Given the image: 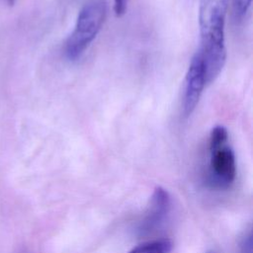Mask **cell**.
I'll return each mask as SVG.
<instances>
[{
    "instance_id": "cell-1",
    "label": "cell",
    "mask_w": 253,
    "mask_h": 253,
    "mask_svg": "<svg viewBox=\"0 0 253 253\" xmlns=\"http://www.w3.org/2000/svg\"><path fill=\"white\" fill-rule=\"evenodd\" d=\"M229 0H201L199 27L201 35L200 52L203 57L207 83L213 82L226 61L225 17Z\"/></svg>"
},
{
    "instance_id": "cell-2",
    "label": "cell",
    "mask_w": 253,
    "mask_h": 253,
    "mask_svg": "<svg viewBox=\"0 0 253 253\" xmlns=\"http://www.w3.org/2000/svg\"><path fill=\"white\" fill-rule=\"evenodd\" d=\"M228 131L223 126H214L209 138V164L206 183L213 190L229 189L236 178V159L228 144Z\"/></svg>"
},
{
    "instance_id": "cell-3",
    "label": "cell",
    "mask_w": 253,
    "mask_h": 253,
    "mask_svg": "<svg viewBox=\"0 0 253 253\" xmlns=\"http://www.w3.org/2000/svg\"><path fill=\"white\" fill-rule=\"evenodd\" d=\"M107 17L105 0H90L80 10L73 32L64 42V56L69 61L79 59L101 31Z\"/></svg>"
},
{
    "instance_id": "cell-4",
    "label": "cell",
    "mask_w": 253,
    "mask_h": 253,
    "mask_svg": "<svg viewBox=\"0 0 253 253\" xmlns=\"http://www.w3.org/2000/svg\"><path fill=\"white\" fill-rule=\"evenodd\" d=\"M207 84L203 57L200 50H198L191 58L184 81L182 113L186 119L196 110Z\"/></svg>"
},
{
    "instance_id": "cell-5",
    "label": "cell",
    "mask_w": 253,
    "mask_h": 253,
    "mask_svg": "<svg viewBox=\"0 0 253 253\" xmlns=\"http://www.w3.org/2000/svg\"><path fill=\"white\" fill-rule=\"evenodd\" d=\"M171 207V198L167 190L157 186L151 195L149 205L144 215L137 224L139 234H147L163 223L169 213Z\"/></svg>"
},
{
    "instance_id": "cell-6",
    "label": "cell",
    "mask_w": 253,
    "mask_h": 253,
    "mask_svg": "<svg viewBox=\"0 0 253 253\" xmlns=\"http://www.w3.org/2000/svg\"><path fill=\"white\" fill-rule=\"evenodd\" d=\"M173 244L170 239L159 238L140 243L128 253H170Z\"/></svg>"
},
{
    "instance_id": "cell-7",
    "label": "cell",
    "mask_w": 253,
    "mask_h": 253,
    "mask_svg": "<svg viewBox=\"0 0 253 253\" xmlns=\"http://www.w3.org/2000/svg\"><path fill=\"white\" fill-rule=\"evenodd\" d=\"M251 3L252 0H231L232 16L236 23H240L246 18L250 10Z\"/></svg>"
},
{
    "instance_id": "cell-8",
    "label": "cell",
    "mask_w": 253,
    "mask_h": 253,
    "mask_svg": "<svg viewBox=\"0 0 253 253\" xmlns=\"http://www.w3.org/2000/svg\"><path fill=\"white\" fill-rule=\"evenodd\" d=\"M240 248L241 253H252V235L250 230L242 238L240 242Z\"/></svg>"
},
{
    "instance_id": "cell-9",
    "label": "cell",
    "mask_w": 253,
    "mask_h": 253,
    "mask_svg": "<svg viewBox=\"0 0 253 253\" xmlns=\"http://www.w3.org/2000/svg\"><path fill=\"white\" fill-rule=\"evenodd\" d=\"M126 0H114V13L117 17H123L126 12Z\"/></svg>"
},
{
    "instance_id": "cell-10",
    "label": "cell",
    "mask_w": 253,
    "mask_h": 253,
    "mask_svg": "<svg viewBox=\"0 0 253 253\" xmlns=\"http://www.w3.org/2000/svg\"><path fill=\"white\" fill-rule=\"evenodd\" d=\"M6 1H7V4L9 6H13L15 4V2H16V0H6Z\"/></svg>"
},
{
    "instance_id": "cell-11",
    "label": "cell",
    "mask_w": 253,
    "mask_h": 253,
    "mask_svg": "<svg viewBox=\"0 0 253 253\" xmlns=\"http://www.w3.org/2000/svg\"><path fill=\"white\" fill-rule=\"evenodd\" d=\"M207 253H215V252L214 251H208Z\"/></svg>"
}]
</instances>
